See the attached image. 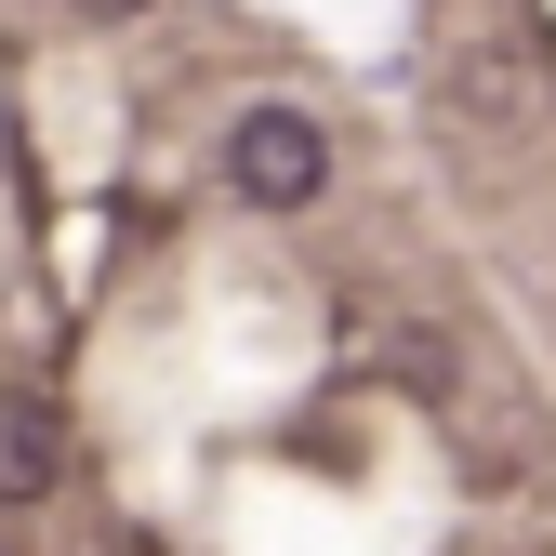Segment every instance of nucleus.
<instances>
[{"instance_id":"obj_1","label":"nucleus","mask_w":556,"mask_h":556,"mask_svg":"<svg viewBox=\"0 0 556 556\" xmlns=\"http://www.w3.org/2000/svg\"><path fill=\"white\" fill-rule=\"evenodd\" d=\"M226 186L252 199V213H318L331 199V132L305 106H239L226 119Z\"/></svg>"},{"instance_id":"obj_2","label":"nucleus","mask_w":556,"mask_h":556,"mask_svg":"<svg viewBox=\"0 0 556 556\" xmlns=\"http://www.w3.org/2000/svg\"><path fill=\"white\" fill-rule=\"evenodd\" d=\"M53 477H66V425H53L27 384H0V504H40Z\"/></svg>"},{"instance_id":"obj_3","label":"nucleus","mask_w":556,"mask_h":556,"mask_svg":"<svg viewBox=\"0 0 556 556\" xmlns=\"http://www.w3.org/2000/svg\"><path fill=\"white\" fill-rule=\"evenodd\" d=\"M80 14H147V0H80Z\"/></svg>"}]
</instances>
